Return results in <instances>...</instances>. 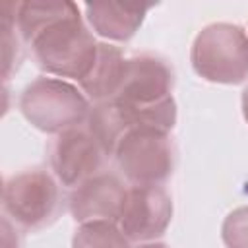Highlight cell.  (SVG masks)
Segmentation results:
<instances>
[{"instance_id": "4fadbf2b", "label": "cell", "mask_w": 248, "mask_h": 248, "mask_svg": "<svg viewBox=\"0 0 248 248\" xmlns=\"http://www.w3.org/2000/svg\"><path fill=\"white\" fill-rule=\"evenodd\" d=\"M72 248H130V240L114 221H89L76 229Z\"/></svg>"}, {"instance_id": "52a82bcc", "label": "cell", "mask_w": 248, "mask_h": 248, "mask_svg": "<svg viewBox=\"0 0 248 248\" xmlns=\"http://www.w3.org/2000/svg\"><path fill=\"white\" fill-rule=\"evenodd\" d=\"M172 219V200L159 184L128 188L118 227L128 240L149 242L161 236Z\"/></svg>"}, {"instance_id": "2e32d148", "label": "cell", "mask_w": 248, "mask_h": 248, "mask_svg": "<svg viewBox=\"0 0 248 248\" xmlns=\"http://www.w3.org/2000/svg\"><path fill=\"white\" fill-rule=\"evenodd\" d=\"M136 248H169V246H167V244H163V242L149 240V242H141V244H138Z\"/></svg>"}, {"instance_id": "8fae6325", "label": "cell", "mask_w": 248, "mask_h": 248, "mask_svg": "<svg viewBox=\"0 0 248 248\" xmlns=\"http://www.w3.org/2000/svg\"><path fill=\"white\" fill-rule=\"evenodd\" d=\"M126 60L128 58H124L118 46L110 43H99L95 64L89 70V74L79 81L81 91L97 103L112 99L122 85Z\"/></svg>"}, {"instance_id": "3957f363", "label": "cell", "mask_w": 248, "mask_h": 248, "mask_svg": "<svg viewBox=\"0 0 248 248\" xmlns=\"http://www.w3.org/2000/svg\"><path fill=\"white\" fill-rule=\"evenodd\" d=\"M190 62L211 83H242L248 78V33L236 23H209L196 35Z\"/></svg>"}, {"instance_id": "9a60e30c", "label": "cell", "mask_w": 248, "mask_h": 248, "mask_svg": "<svg viewBox=\"0 0 248 248\" xmlns=\"http://www.w3.org/2000/svg\"><path fill=\"white\" fill-rule=\"evenodd\" d=\"M240 103H242V114H244V118H246V122H248V87L242 91Z\"/></svg>"}, {"instance_id": "ba28073f", "label": "cell", "mask_w": 248, "mask_h": 248, "mask_svg": "<svg viewBox=\"0 0 248 248\" xmlns=\"http://www.w3.org/2000/svg\"><path fill=\"white\" fill-rule=\"evenodd\" d=\"M105 151L87 128H70L58 134L50 163L56 178L64 186H79L87 178L95 176L103 165Z\"/></svg>"}, {"instance_id": "9c48e42d", "label": "cell", "mask_w": 248, "mask_h": 248, "mask_svg": "<svg viewBox=\"0 0 248 248\" xmlns=\"http://www.w3.org/2000/svg\"><path fill=\"white\" fill-rule=\"evenodd\" d=\"M128 188L118 176L108 172H97L70 194V213L78 223L89 221H114L118 223Z\"/></svg>"}, {"instance_id": "7a4b0ae2", "label": "cell", "mask_w": 248, "mask_h": 248, "mask_svg": "<svg viewBox=\"0 0 248 248\" xmlns=\"http://www.w3.org/2000/svg\"><path fill=\"white\" fill-rule=\"evenodd\" d=\"M37 64L58 78L78 79V83L89 74L95 64L99 43L85 27L78 4L45 23L27 41Z\"/></svg>"}, {"instance_id": "8992f818", "label": "cell", "mask_w": 248, "mask_h": 248, "mask_svg": "<svg viewBox=\"0 0 248 248\" xmlns=\"http://www.w3.org/2000/svg\"><path fill=\"white\" fill-rule=\"evenodd\" d=\"M4 211L17 225L39 229L46 225L58 207V186L46 170H23L4 184Z\"/></svg>"}, {"instance_id": "277c9868", "label": "cell", "mask_w": 248, "mask_h": 248, "mask_svg": "<svg viewBox=\"0 0 248 248\" xmlns=\"http://www.w3.org/2000/svg\"><path fill=\"white\" fill-rule=\"evenodd\" d=\"M25 120L41 132L62 134L89 116V99L62 78H37L19 97Z\"/></svg>"}, {"instance_id": "30bf717a", "label": "cell", "mask_w": 248, "mask_h": 248, "mask_svg": "<svg viewBox=\"0 0 248 248\" xmlns=\"http://www.w3.org/2000/svg\"><path fill=\"white\" fill-rule=\"evenodd\" d=\"M83 8L87 21L97 35L108 41H128L141 27L151 4L93 2Z\"/></svg>"}, {"instance_id": "5bb4252c", "label": "cell", "mask_w": 248, "mask_h": 248, "mask_svg": "<svg viewBox=\"0 0 248 248\" xmlns=\"http://www.w3.org/2000/svg\"><path fill=\"white\" fill-rule=\"evenodd\" d=\"M221 236L227 248H248V205H240L225 217Z\"/></svg>"}, {"instance_id": "7c38bea8", "label": "cell", "mask_w": 248, "mask_h": 248, "mask_svg": "<svg viewBox=\"0 0 248 248\" xmlns=\"http://www.w3.org/2000/svg\"><path fill=\"white\" fill-rule=\"evenodd\" d=\"M132 128H134V124H132L128 112L114 99L101 101L89 110L87 130L95 136V140L103 147L105 155H114L116 145Z\"/></svg>"}, {"instance_id": "5b68a950", "label": "cell", "mask_w": 248, "mask_h": 248, "mask_svg": "<svg viewBox=\"0 0 248 248\" xmlns=\"http://www.w3.org/2000/svg\"><path fill=\"white\" fill-rule=\"evenodd\" d=\"M116 163L132 184H161L174 169V147L169 132L132 128L116 145Z\"/></svg>"}, {"instance_id": "6da1fadb", "label": "cell", "mask_w": 248, "mask_h": 248, "mask_svg": "<svg viewBox=\"0 0 248 248\" xmlns=\"http://www.w3.org/2000/svg\"><path fill=\"white\" fill-rule=\"evenodd\" d=\"M172 70L155 54H138L126 60L118 93L112 97L130 116L134 128L170 132L176 124L172 99Z\"/></svg>"}]
</instances>
